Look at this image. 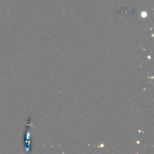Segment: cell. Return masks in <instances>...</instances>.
<instances>
[{
	"label": "cell",
	"mask_w": 154,
	"mask_h": 154,
	"mask_svg": "<svg viewBox=\"0 0 154 154\" xmlns=\"http://www.w3.org/2000/svg\"><path fill=\"white\" fill-rule=\"evenodd\" d=\"M134 12V10L132 8H126V9H123L120 11V14L122 15H130L132 14Z\"/></svg>",
	"instance_id": "6da1fadb"
}]
</instances>
